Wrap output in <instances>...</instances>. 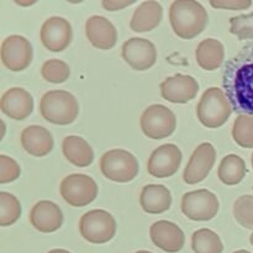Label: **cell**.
<instances>
[{
	"label": "cell",
	"instance_id": "28",
	"mask_svg": "<svg viewBox=\"0 0 253 253\" xmlns=\"http://www.w3.org/2000/svg\"><path fill=\"white\" fill-rule=\"evenodd\" d=\"M232 138L241 147L253 148V116H237L232 126Z\"/></svg>",
	"mask_w": 253,
	"mask_h": 253
},
{
	"label": "cell",
	"instance_id": "3",
	"mask_svg": "<svg viewBox=\"0 0 253 253\" xmlns=\"http://www.w3.org/2000/svg\"><path fill=\"white\" fill-rule=\"evenodd\" d=\"M40 113L48 123L64 126L76 121L79 105L76 96L69 91L51 90L41 98Z\"/></svg>",
	"mask_w": 253,
	"mask_h": 253
},
{
	"label": "cell",
	"instance_id": "39",
	"mask_svg": "<svg viewBox=\"0 0 253 253\" xmlns=\"http://www.w3.org/2000/svg\"><path fill=\"white\" fill-rule=\"evenodd\" d=\"M135 253H152V252H148V251H138V252H135Z\"/></svg>",
	"mask_w": 253,
	"mask_h": 253
},
{
	"label": "cell",
	"instance_id": "16",
	"mask_svg": "<svg viewBox=\"0 0 253 253\" xmlns=\"http://www.w3.org/2000/svg\"><path fill=\"white\" fill-rule=\"evenodd\" d=\"M150 236L153 244L165 252L177 253L184 247V232L178 225L167 220L155 222L150 229Z\"/></svg>",
	"mask_w": 253,
	"mask_h": 253
},
{
	"label": "cell",
	"instance_id": "2",
	"mask_svg": "<svg viewBox=\"0 0 253 253\" xmlns=\"http://www.w3.org/2000/svg\"><path fill=\"white\" fill-rule=\"evenodd\" d=\"M207 10L194 0H175L169 7V21L178 37L192 40L202 34L208 25Z\"/></svg>",
	"mask_w": 253,
	"mask_h": 253
},
{
	"label": "cell",
	"instance_id": "12",
	"mask_svg": "<svg viewBox=\"0 0 253 253\" xmlns=\"http://www.w3.org/2000/svg\"><path fill=\"white\" fill-rule=\"evenodd\" d=\"M123 58L135 71H147L157 61L156 46L146 39L132 37L123 44Z\"/></svg>",
	"mask_w": 253,
	"mask_h": 253
},
{
	"label": "cell",
	"instance_id": "32",
	"mask_svg": "<svg viewBox=\"0 0 253 253\" xmlns=\"http://www.w3.org/2000/svg\"><path fill=\"white\" fill-rule=\"evenodd\" d=\"M20 166L16 161L11 157L1 155L0 156V183L6 184V183L14 182L20 177Z\"/></svg>",
	"mask_w": 253,
	"mask_h": 253
},
{
	"label": "cell",
	"instance_id": "18",
	"mask_svg": "<svg viewBox=\"0 0 253 253\" xmlns=\"http://www.w3.org/2000/svg\"><path fill=\"white\" fill-rule=\"evenodd\" d=\"M85 35L89 42L99 49H110L118 42L116 27L106 17L94 15L85 22Z\"/></svg>",
	"mask_w": 253,
	"mask_h": 253
},
{
	"label": "cell",
	"instance_id": "7",
	"mask_svg": "<svg viewBox=\"0 0 253 253\" xmlns=\"http://www.w3.org/2000/svg\"><path fill=\"white\" fill-rule=\"evenodd\" d=\"M141 130L152 140H162L172 135L177 127V118L169 108L161 104L150 105L141 115Z\"/></svg>",
	"mask_w": 253,
	"mask_h": 253
},
{
	"label": "cell",
	"instance_id": "40",
	"mask_svg": "<svg viewBox=\"0 0 253 253\" xmlns=\"http://www.w3.org/2000/svg\"><path fill=\"white\" fill-rule=\"evenodd\" d=\"M251 161H252V168H253V153H252V160Z\"/></svg>",
	"mask_w": 253,
	"mask_h": 253
},
{
	"label": "cell",
	"instance_id": "36",
	"mask_svg": "<svg viewBox=\"0 0 253 253\" xmlns=\"http://www.w3.org/2000/svg\"><path fill=\"white\" fill-rule=\"evenodd\" d=\"M47 253H71L69 251H66V250H52V251Z\"/></svg>",
	"mask_w": 253,
	"mask_h": 253
},
{
	"label": "cell",
	"instance_id": "10",
	"mask_svg": "<svg viewBox=\"0 0 253 253\" xmlns=\"http://www.w3.org/2000/svg\"><path fill=\"white\" fill-rule=\"evenodd\" d=\"M1 62L11 72H21L32 62V46L20 35H11L1 43Z\"/></svg>",
	"mask_w": 253,
	"mask_h": 253
},
{
	"label": "cell",
	"instance_id": "20",
	"mask_svg": "<svg viewBox=\"0 0 253 253\" xmlns=\"http://www.w3.org/2000/svg\"><path fill=\"white\" fill-rule=\"evenodd\" d=\"M21 145L29 155L43 157L53 150V137L43 126L31 125L21 132Z\"/></svg>",
	"mask_w": 253,
	"mask_h": 253
},
{
	"label": "cell",
	"instance_id": "29",
	"mask_svg": "<svg viewBox=\"0 0 253 253\" xmlns=\"http://www.w3.org/2000/svg\"><path fill=\"white\" fill-rule=\"evenodd\" d=\"M41 76L49 83H64L71 76V69L68 64L61 59H49L42 66Z\"/></svg>",
	"mask_w": 253,
	"mask_h": 253
},
{
	"label": "cell",
	"instance_id": "34",
	"mask_svg": "<svg viewBox=\"0 0 253 253\" xmlns=\"http://www.w3.org/2000/svg\"><path fill=\"white\" fill-rule=\"evenodd\" d=\"M135 4V1H120V0H103L101 5L105 10L108 11H119V10H123L124 7L130 6V5Z\"/></svg>",
	"mask_w": 253,
	"mask_h": 253
},
{
	"label": "cell",
	"instance_id": "1",
	"mask_svg": "<svg viewBox=\"0 0 253 253\" xmlns=\"http://www.w3.org/2000/svg\"><path fill=\"white\" fill-rule=\"evenodd\" d=\"M222 86L232 110L253 116V42L245 44L225 63Z\"/></svg>",
	"mask_w": 253,
	"mask_h": 253
},
{
	"label": "cell",
	"instance_id": "24",
	"mask_svg": "<svg viewBox=\"0 0 253 253\" xmlns=\"http://www.w3.org/2000/svg\"><path fill=\"white\" fill-rule=\"evenodd\" d=\"M62 151L64 157L77 167H88L94 161L93 148L79 136H67L62 142Z\"/></svg>",
	"mask_w": 253,
	"mask_h": 253
},
{
	"label": "cell",
	"instance_id": "30",
	"mask_svg": "<svg viewBox=\"0 0 253 253\" xmlns=\"http://www.w3.org/2000/svg\"><path fill=\"white\" fill-rule=\"evenodd\" d=\"M234 216L242 227L253 230V197L242 195L234 204Z\"/></svg>",
	"mask_w": 253,
	"mask_h": 253
},
{
	"label": "cell",
	"instance_id": "38",
	"mask_svg": "<svg viewBox=\"0 0 253 253\" xmlns=\"http://www.w3.org/2000/svg\"><path fill=\"white\" fill-rule=\"evenodd\" d=\"M250 242H251V245L253 246V234L251 235V237H250Z\"/></svg>",
	"mask_w": 253,
	"mask_h": 253
},
{
	"label": "cell",
	"instance_id": "33",
	"mask_svg": "<svg viewBox=\"0 0 253 253\" xmlns=\"http://www.w3.org/2000/svg\"><path fill=\"white\" fill-rule=\"evenodd\" d=\"M210 5L216 9L245 10L252 5L251 0H211Z\"/></svg>",
	"mask_w": 253,
	"mask_h": 253
},
{
	"label": "cell",
	"instance_id": "15",
	"mask_svg": "<svg viewBox=\"0 0 253 253\" xmlns=\"http://www.w3.org/2000/svg\"><path fill=\"white\" fill-rule=\"evenodd\" d=\"M199 91V84L192 76L175 74L161 83L163 99L173 104H185L193 100Z\"/></svg>",
	"mask_w": 253,
	"mask_h": 253
},
{
	"label": "cell",
	"instance_id": "6",
	"mask_svg": "<svg viewBox=\"0 0 253 253\" xmlns=\"http://www.w3.org/2000/svg\"><path fill=\"white\" fill-rule=\"evenodd\" d=\"M79 231L82 237L90 244H106L116 234L115 217L105 210H91L82 216Z\"/></svg>",
	"mask_w": 253,
	"mask_h": 253
},
{
	"label": "cell",
	"instance_id": "8",
	"mask_svg": "<svg viewBox=\"0 0 253 253\" xmlns=\"http://www.w3.org/2000/svg\"><path fill=\"white\" fill-rule=\"evenodd\" d=\"M61 195L67 204L76 208L86 207L98 197V185L95 180L86 174L67 175L61 183Z\"/></svg>",
	"mask_w": 253,
	"mask_h": 253
},
{
	"label": "cell",
	"instance_id": "26",
	"mask_svg": "<svg viewBox=\"0 0 253 253\" xmlns=\"http://www.w3.org/2000/svg\"><path fill=\"white\" fill-rule=\"evenodd\" d=\"M192 249L194 253H222L224 245L219 235L209 229H200L192 236Z\"/></svg>",
	"mask_w": 253,
	"mask_h": 253
},
{
	"label": "cell",
	"instance_id": "31",
	"mask_svg": "<svg viewBox=\"0 0 253 253\" xmlns=\"http://www.w3.org/2000/svg\"><path fill=\"white\" fill-rule=\"evenodd\" d=\"M230 32L239 40L253 39V12L239 15L230 19Z\"/></svg>",
	"mask_w": 253,
	"mask_h": 253
},
{
	"label": "cell",
	"instance_id": "19",
	"mask_svg": "<svg viewBox=\"0 0 253 253\" xmlns=\"http://www.w3.org/2000/svg\"><path fill=\"white\" fill-rule=\"evenodd\" d=\"M1 111L14 120H25L34 110L31 94L22 88H11L5 91L0 101Z\"/></svg>",
	"mask_w": 253,
	"mask_h": 253
},
{
	"label": "cell",
	"instance_id": "11",
	"mask_svg": "<svg viewBox=\"0 0 253 253\" xmlns=\"http://www.w3.org/2000/svg\"><path fill=\"white\" fill-rule=\"evenodd\" d=\"M182 151L173 143H166L156 148L147 163V170L152 177L168 178L178 172L182 163Z\"/></svg>",
	"mask_w": 253,
	"mask_h": 253
},
{
	"label": "cell",
	"instance_id": "27",
	"mask_svg": "<svg viewBox=\"0 0 253 253\" xmlns=\"http://www.w3.org/2000/svg\"><path fill=\"white\" fill-rule=\"evenodd\" d=\"M21 205L17 198L10 193H0V226H10L19 220Z\"/></svg>",
	"mask_w": 253,
	"mask_h": 253
},
{
	"label": "cell",
	"instance_id": "13",
	"mask_svg": "<svg viewBox=\"0 0 253 253\" xmlns=\"http://www.w3.org/2000/svg\"><path fill=\"white\" fill-rule=\"evenodd\" d=\"M41 42L48 51L62 52L71 44L73 31L68 20L61 16L48 17L40 32Z\"/></svg>",
	"mask_w": 253,
	"mask_h": 253
},
{
	"label": "cell",
	"instance_id": "17",
	"mask_svg": "<svg viewBox=\"0 0 253 253\" xmlns=\"http://www.w3.org/2000/svg\"><path fill=\"white\" fill-rule=\"evenodd\" d=\"M30 222L37 231L51 234L57 231L63 224V212L53 202L41 200L31 209Z\"/></svg>",
	"mask_w": 253,
	"mask_h": 253
},
{
	"label": "cell",
	"instance_id": "37",
	"mask_svg": "<svg viewBox=\"0 0 253 253\" xmlns=\"http://www.w3.org/2000/svg\"><path fill=\"white\" fill-rule=\"evenodd\" d=\"M234 253H251V252L246 251V250H239V251H235Z\"/></svg>",
	"mask_w": 253,
	"mask_h": 253
},
{
	"label": "cell",
	"instance_id": "5",
	"mask_svg": "<svg viewBox=\"0 0 253 253\" xmlns=\"http://www.w3.org/2000/svg\"><path fill=\"white\" fill-rule=\"evenodd\" d=\"M100 170L109 180L128 183L137 177L140 166L132 153L116 148L108 151L101 156Z\"/></svg>",
	"mask_w": 253,
	"mask_h": 253
},
{
	"label": "cell",
	"instance_id": "23",
	"mask_svg": "<svg viewBox=\"0 0 253 253\" xmlns=\"http://www.w3.org/2000/svg\"><path fill=\"white\" fill-rule=\"evenodd\" d=\"M195 58L204 71H215L222 64L225 58L224 44L216 39L203 40L197 47Z\"/></svg>",
	"mask_w": 253,
	"mask_h": 253
},
{
	"label": "cell",
	"instance_id": "35",
	"mask_svg": "<svg viewBox=\"0 0 253 253\" xmlns=\"http://www.w3.org/2000/svg\"><path fill=\"white\" fill-rule=\"evenodd\" d=\"M15 2H16L17 5H20V6H30V5L36 4V1H26V2H24V1H17V0H15Z\"/></svg>",
	"mask_w": 253,
	"mask_h": 253
},
{
	"label": "cell",
	"instance_id": "21",
	"mask_svg": "<svg viewBox=\"0 0 253 253\" xmlns=\"http://www.w3.org/2000/svg\"><path fill=\"white\" fill-rule=\"evenodd\" d=\"M163 17V7L158 1H143L135 10L131 19L130 27L135 32H148L161 24Z\"/></svg>",
	"mask_w": 253,
	"mask_h": 253
},
{
	"label": "cell",
	"instance_id": "4",
	"mask_svg": "<svg viewBox=\"0 0 253 253\" xmlns=\"http://www.w3.org/2000/svg\"><path fill=\"white\" fill-rule=\"evenodd\" d=\"M231 114V103L224 91L215 86L205 90L197 106L198 119L208 128L221 127Z\"/></svg>",
	"mask_w": 253,
	"mask_h": 253
},
{
	"label": "cell",
	"instance_id": "9",
	"mask_svg": "<svg viewBox=\"0 0 253 253\" xmlns=\"http://www.w3.org/2000/svg\"><path fill=\"white\" fill-rule=\"evenodd\" d=\"M182 212L193 221H209L219 211V200L208 189L185 193L182 198Z\"/></svg>",
	"mask_w": 253,
	"mask_h": 253
},
{
	"label": "cell",
	"instance_id": "25",
	"mask_svg": "<svg viewBox=\"0 0 253 253\" xmlns=\"http://www.w3.org/2000/svg\"><path fill=\"white\" fill-rule=\"evenodd\" d=\"M246 173V163L237 155L225 156L217 170L219 179L226 185H236L241 183Z\"/></svg>",
	"mask_w": 253,
	"mask_h": 253
},
{
	"label": "cell",
	"instance_id": "22",
	"mask_svg": "<svg viewBox=\"0 0 253 253\" xmlns=\"http://www.w3.org/2000/svg\"><path fill=\"white\" fill-rule=\"evenodd\" d=\"M140 204L147 214H162L172 205V194L165 185L148 184L142 188Z\"/></svg>",
	"mask_w": 253,
	"mask_h": 253
},
{
	"label": "cell",
	"instance_id": "14",
	"mask_svg": "<svg viewBox=\"0 0 253 253\" xmlns=\"http://www.w3.org/2000/svg\"><path fill=\"white\" fill-rule=\"evenodd\" d=\"M216 160V151L209 142H204L198 146L193 152L184 173L183 179L187 184H198L209 175Z\"/></svg>",
	"mask_w": 253,
	"mask_h": 253
}]
</instances>
